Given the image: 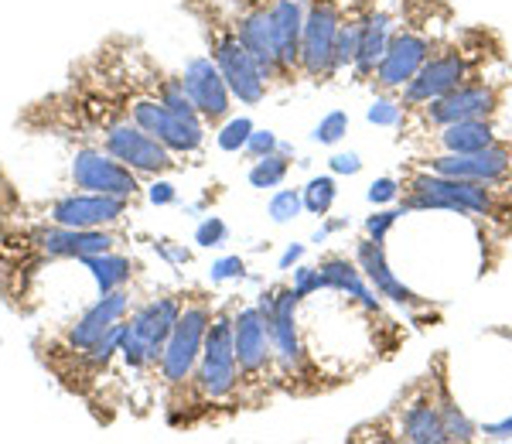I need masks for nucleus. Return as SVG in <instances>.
I'll return each instance as SVG.
<instances>
[{
  "label": "nucleus",
  "instance_id": "f257e3e1",
  "mask_svg": "<svg viewBox=\"0 0 512 444\" xmlns=\"http://www.w3.org/2000/svg\"><path fill=\"white\" fill-rule=\"evenodd\" d=\"M195 393L205 404H222V400L236 397L239 390V363H236V339H233V318L229 315H212L209 332H205L202 356L192 373Z\"/></svg>",
  "mask_w": 512,
  "mask_h": 444
},
{
  "label": "nucleus",
  "instance_id": "f03ea898",
  "mask_svg": "<svg viewBox=\"0 0 512 444\" xmlns=\"http://www.w3.org/2000/svg\"><path fill=\"white\" fill-rule=\"evenodd\" d=\"M403 205L417 212H458V216H492L495 212V195L489 185L482 182H468V178H448V175H434L424 171L417 175L407 188V199Z\"/></svg>",
  "mask_w": 512,
  "mask_h": 444
},
{
  "label": "nucleus",
  "instance_id": "7ed1b4c3",
  "mask_svg": "<svg viewBox=\"0 0 512 444\" xmlns=\"http://www.w3.org/2000/svg\"><path fill=\"white\" fill-rule=\"evenodd\" d=\"M181 308H185L181 298H154V301L140 304L134 315L123 322L127 328H123L120 356L127 359L130 369H147V366L161 363L164 342H168Z\"/></svg>",
  "mask_w": 512,
  "mask_h": 444
},
{
  "label": "nucleus",
  "instance_id": "20e7f679",
  "mask_svg": "<svg viewBox=\"0 0 512 444\" xmlns=\"http://www.w3.org/2000/svg\"><path fill=\"white\" fill-rule=\"evenodd\" d=\"M209 45H212V62L219 65L233 100L250 103V106L260 103L263 96H267V79H263L250 48L243 45V38L236 35V24L209 21Z\"/></svg>",
  "mask_w": 512,
  "mask_h": 444
},
{
  "label": "nucleus",
  "instance_id": "39448f33",
  "mask_svg": "<svg viewBox=\"0 0 512 444\" xmlns=\"http://www.w3.org/2000/svg\"><path fill=\"white\" fill-rule=\"evenodd\" d=\"M209 322H212V308L205 301H185L181 308L175 328H171L168 342H164V352H161V380L178 390L192 380L195 366H198V356H202V345H205V332H209Z\"/></svg>",
  "mask_w": 512,
  "mask_h": 444
},
{
  "label": "nucleus",
  "instance_id": "423d86ee",
  "mask_svg": "<svg viewBox=\"0 0 512 444\" xmlns=\"http://www.w3.org/2000/svg\"><path fill=\"white\" fill-rule=\"evenodd\" d=\"M72 185L76 192H93V195H117V199H137L140 192V175L134 168H127L113 154H106L103 147H79L72 154Z\"/></svg>",
  "mask_w": 512,
  "mask_h": 444
},
{
  "label": "nucleus",
  "instance_id": "0eeeda50",
  "mask_svg": "<svg viewBox=\"0 0 512 444\" xmlns=\"http://www.w3.org/2000/svg\"><path fill=\"white\" fill-rule=\"evenodd\" d=\"M130 212V199H117V195H93V192H72L55 199L52 205L41 209L45 222H59V226L72 229H110Z\"/></svg>",
  "mask_w": 512,
  "mask_h": 444
},
{
  "label": "nucleus",
  "instance_id": "6e6552de",
  "mask_svg": "<svg viewBox=\"0 0 512 444\" xmlns=\"http://www.w3.org/2000/svg\"><path fill=\"white\" fill-rule=\"evenodd\" d=\"M338 28H342V11H338L335 0H311L301 35V69L311 79H321L332 72Z\"/></svg>",
  "mask_w": 512,
  "mask_h": 444
},
{
  "label": "nucleus",
  "instance_id": "1a4fd4ad",
  "mask_svg": "<svg viewBox=\"0 0 512 444\" xmlns=\"http://www.w3.org/2000/svg\"><path fill=\"white\" fill-rule=\"evenodd\" d=\"M233 339H236V363L239 380L256 383L274 363V342H270V325L260 315V308H239L233 315Z\"/></svg>",
  "mask_w": 512,
  "mask_h": 444
},
{
  "label": "nucleus",
  "instance_id": "9d476101",
  "mask_svg": "<svg viewBox=\"0 0 512 444\" xmlns=\"http://www.w3.org/2000/svg\"><path fill=\"white\" fill-rule=\"evenodd\" d=\"M127 311H130V294L123 291V287L99 294V298L89 304L86 311H82L76 322H72L62 332L59 352H79V349H89V345H96L113 325L127 318Z\"/></svg>",
  "mask_w": 512,
  "mask_h": 444
},
{
  "label": "nucleus",
  "instance_id": "9b49d317",
  "mask_svg": "<svg viewBox=\"0 0 512 444\" xmlns=\"http://www.w3.org/2000/svg\"><path fill=\"white\" fill-rule=\"evenodd\" d=\"M465 55L461 52H444L437 59H427L420 65V72L403 86V103L407 106H427L441 96H448L451 89H458L465 82Z\"/></svg>",
  "mask_w": 512,
  "mask_h": 444
},
{
  "label": "nucleus",
  "instance_id": "f8f14e48",
  "mask_svg": "<svg viewBox=\"0 0 512 444\" xmlns=\"http://www.w3.org/2000/svg\"><path fill=\"white\" fill-rule=\"evenodd\" d=\"M236 35L243 38V45L250 48V55L260 65L263 79H284L280 72V55H277V41H274V24H270V11L267 4L253 0V4H243L239 14L233 18Z\"/></svg>",
  "mask_w": 512,
  "mask_h": 444
},
{
  "label": "nucleus",
  "instance_id": "ddd939ff",
  "mask_svg": "<svg viewBox=\"0 0 512 444\" xmlns=\"http://www.w3.org/2000/svg\"><path fill=\"white\" fill-rule=\"evenodd\" d=\"M427 168H431L434 175L468 178V182H482V185H499L509 178L512 154L506 151V147L492 144V147L475 151V154H441V158H431Z\"/></svg>",
  "mask_w": 512,
  "mask_h": 444
},
{
  "label": "nucleus",
  "instance_id": "4468645a",
  "mask_svg": "<svg viewBox=\"0 0 512 444\" xmlns=\"http://www.w3.org/2000/svg\"><path fill=\"white\" fill-rule=\"evenodd\" d=\"M181 82H185L188 96H192L195 110L202 113V120H205V123L226 120L229 100H233V93H229L226 79H222L219 65L212 62V55H209V59H192V62H188Z\"/></svg>",
  "mask_w": 512,
  "mask_h": 444
},
{
  "label": "nucleus",
  "instance_id": "2eb2a0df",
  "mask_svg": "<svg viewBox=\"0 0 512 444\" xmlns=\"http://www.w3.org/2000/svg\"><path fill=\"white\" fill-rule=\"evenodd\" d=\"M431 59V41L417 31H396L390 38L383 62L376 65V82L383 89H400L420 72V65Z\"/></svg>",
  "mask_w": 512,
  "mask_h": 444
},
{
  "label": "nucleus",
  "instance_id": "dca6fc26",
  "mask_svg": "<svg viewBox=\"0 0 512 444\" xmlns=\"http://www.w3.org/2000/svg\"><path fill=\"white\" fill-rule=\"evenodd\" d=\"M297 304H301V298L294 294V287H284L274 298V311L263 315L270 325L274 359L284 369H291V373L304 366V345H301V332H297Z\"/></svg>",
  "mask_w": 512,
  "mask_h": 444
},
{
  "label": "nucleus",
  "instance_id": "f3484780",
  "mask_svg": "<svg viewBox=\"0 0 512 444\" xmlns=\"http://www.w3.org/2000/svg\"><path fill=\"white\" fill-rule=\"evenodd\" d=\"M492 110H495L492 86H485V82H461L448 96L427 103L424 117L437 123V127H448V123H458V120H485Z\"/></svg>",
  "mask_w": 512,
  "mask_h": 444
},
{
  "label": "nucleus",
  "instance_id": "a211bd4d",
  "mask_svg": "<svg viewBox=\"0 0 512 444\" xmlns=\"http://www.w3.org/2000/svg\"><path fill=\"white\" fill-rule=\"evenodd\" d=\"M270 24H274V41L280 55V72L284 79L301 69V35L304 18H308V0H267Z\"/></svg>",
  "mask_w": 512,
  "mask_h": 444
},
{
  "label": "nucleus",
  "instance_id": "6ab92c4d",
  "mask_svg": "<svg viewBox=\"0 0 512 444\" xmlns=\"http://www.w3.org/2000/svg\"><path fill=\"white\" fill-rule=\"evenodd\" d=\"M355 260H359L362 274H366V281L376 287L379 298H390L393 304H420V298L410 287H403L396 281V274L390 270V263H386V250L383 243L376 240H362L359 250H355Z\"/></svg>",
  "mask_w": 512,
  "mask_h": 444
},
{
  "label": "nucleus",
  "instance_id": "aec40b11",
  "mask_svg": "<svg viewBox=\"0 0 512 444\" xmlns=\"http://www.w3.org/2000/svg\"><path fill=\"white\" fill-rule=\"evenodd\" d=\"M318 270H321V281H325V287L349 294V298L359 301L362 308L379 311L376 287L366 281V274H362L359 263H349L345 257H325V260L318 263Z\"/></svg>",
  "mask_w": 512,
  "mask_h": 444
},
{
  "label": "nucleus",
  "instance_id": "412c9836",
  "mask_svg": "<svg viewBox=\"0 0 512 444\" xmlns=\"http://www.w3.org/2000/svg\"><path fill=\"white\" fill-rule=\"evenodd\" d=\"M393 38V21L386 11H373L366 14V24H362V38H359V52H355V72L359 76H376V65L383 62L386 48H390Z\"/></svg>",
  "mask_w": 512,
  "mask_h": 444
},
{
  "label": "nucleus",
  "instance_id": "4be33fe9",
  "mask_svg": "<svg viewBox=\"0 0 512 444\" xmlns=\"http://www.w3.org/2000/svg\"><path fill=\"white\" fill-rule=\"evenodd\" d=\"M400 438L414 441V444H441L444 438V424H441V410H437L434 397H420L414 404L403 407L400 414Z\"/></svg>",
  "mask_w": 512,
  "mask_h": 444
},
{
  "label": "nucleus",
  "instance_id": "5701e85b",
  "mask_svg": "<svg viewBox=\"0 0 512 444\" xmlns=\"http://www.w3.org/2000/svg\"><path fill=\"white\" fill-rule=\"evenodd\" d=\"M441 144L448 154H475L495 144L489 120H458L441 130Z\"/></svg>",
  "mask_w": 512,
  "mask_h": 444
},
{
  "label": "nucleus",
  "instance_id": "b1692460",
  "mask_svg": "<svg viewBox=\"0 0 512 444\" xmlns=\"http://www.w3.org/2000/svg\"><path fill=\"white\" fill-rule=\"evenodd\" d=\"M76 263H82L86 270H93L99 294L117 291V287H123L130 277H134V263L127 257H117V253H93V257H82Z\"/></svg>",
  "mask_w": 512,
  "mask_h": 444
},
{
  "label": "nucleus",
  "instance_id": "393cba45",
  "mask_svg": "<svg viewBox=\"0 0 512 444\" xmlns=\"http://www.w3.org/2000/svg\"><path fill=\"white\" fill-rule=\"evenodd\" d=\"M437 410H441V424H444V438L448 441H472L475 438V424L461 414V407L451 400V393L441 386V400H437Z\"/></svg>",
  "mask_w": 512,
  "mask_h": 444
},
{
  "label": "nucleus",
  "instance_id": "a878e982",
  "mask_svg": "<svg viewBox=\"0 0 512 444\" xmlns=\"http://www.w3.org/2000/svg\"><path fill=\"white\" fill-rule=\"evenodd\" d=\"M362 24H366V18H342V28H338V38H335L332 72L345 69V65L355 62V52H359V38H362Z\"/></svg>",
  "mask_w": 512,
  "mask_h": 444
},
{
  "label": "nucleus",
  "instance_id": "bb28decb",
  "mask_svg": "<svg viewBox=\"0 0 512 444\" xmlns=\"http://www.w3.org/2000/svg\"><path fill=\"white\" fill-rule=\"evenodd\" d=\"M291 171V161L287 154H267V158H256V164L250 168V185L253 188H277Z\"/></svg>",
  "mask_w": 512,
  "mask_h": 444
},
{
  "label": "nucleus",
  "instance_id": "cd10ccee",
  "mask_svg": "<svg viewBox=\"0 0 512 444\" xmlns=\"http://www.w3.org/2000/svg\"><path fill=\"white\" fill-rule=\"evenodd\" d=\"M335 178L332 175H321V178H311L308 188H304V209L311 212V216H328V209L335 205Z\"/></svg>",
  "mask_w": 512,
  "mask_h": 444
},
{
  "label": "nucleus",
  "instance_id": "c85d7f7f",
  "mask_svg": "<svg viewBox=\"0 0 512 444\" xmlns=\"http://www.w3.org/2000/svg\"><path fill=\"white\" fill-rule=\"evenodd\" d=\"M250 134H253V123L246 120V117H236V120H229L226 127L219 130V137H216V141H219L222 151H229V154H233V151H243L246 141H250Z\"/></svg>",
  "mask_w": 512,
  "mask_h": 444
},
{
  "label": "nucleus",
  "instance_id": "c756f323",
  "mask_svg": "<svg viewBox=\"0 0 512 444\" xmlns=\"http://www.w3.org/2000/svg\"><path fill=\"white\" fill-rule=\"evenodd\" d=\"M301 209H304V195L291 192V188H284V192H277L270 199V219L274 222H291L301 216Z\"/></svg>",
  "mask_w": 512,
  "mask_h": 444
},
{
  "label": "nucleus",
  "instance_id": "7c9ffc66",
  "mask_svg": "<svg viewBox=\"0 0 512 444\" xmlns=\"http://www.w3.org/2000/svg\"><path fill=\"white\" fill-rule=\"evenodd\" d=\"M345 134H349V113H342V110L328 113V117L315 127V141L318 144H338Z\"/></svg>",
  "mask_w": 512,
  "mask_h": 444
},
{
  "label": "nucleus",
  "instance_id": "2f4dec72",
  "mask_svg": "<svg viewBox=\"0 0 512 444\" xmlns=\"http://www.w3.org/2000/svg\"><path fill=\"white\" fill-rule=\"evenodd\" d=\"M400 216H407V205L403 209H386V212H376V216H369L366 219V233H369V240H376V243H383L386 240V233L396 226V219Z\"/></svg>",
  "mask_w": 512,
  "mask_h": 444
},
{
  "label": "nucleus",
  "instance_id": "473e14b6",
  "mask_svg": "<svg viewBox=\"0 0 512 444\" xmlns=\"http://www.w3.org/2000/svg\"><path fill=\"white\" fill-rule=\"evenodd\" d=\"M325 281H321V270L318 267H297L294 270V294L297 298H311L315 291H321Z\"/></svg>",
  "mask_w": 512,
  "mask_h": 444
},
{
  "label": "nucleus",
  "instance_id": "72a5a7b5",
  "mask_svg": "<svg viewBox=\"0 0 512 444\" xmlns=\"http://www.w3.org/2000/svg\"><path fill=\"white\" fill-rule=\"evenodd\" d=\"M400 113H403L400 103L376 100L373 106H369V123H376V127H393V123H400Z\"/></svg>",
  "mask_w": 512,
  "mask_h": 444
},
{
  "label": "nucleus",
  "instance_id": "f704fd0d",
  "mask_svg": "<svg viewBox=\"0 0 512 444\" xmlns=\"http://www.w3.org/2000/svg\"><path fill=\"white\" fill-rule=\"evenodd\" d=\"M195 243L198 246H219V243H226V222H222L219 216H209L198 226V233H195Z\"/></svg>",
  "mask_w": 512,
  "mask_h": 444
},
{
  "label": "nucleus",
  "instance_id": "c9c22d12",
  "mask_svg": "<svg viewBox=\"0 0 512 444\" xmlns=\"http://www.w3.org/2000/svg\"><path fill=\"white\" fill-rule=\"evenodd\" d=\"M277 147L280 144L270 130H253L250 141H246V154H250V158H267V154H274Z\"/></svg>",
  "mask_w": 512,
  "mask_h": 444
},
{
  "label": "nucleus",
  "instance_id": "e433bc0d",
  "mask_svg": "<svg viewBox=\"0 0 512 444\" xmlns=\"http://www.w3.org/2000/svg\"><path fill=\"white\" fill-rule=\"evenodd\" d=\"M396 195H400V182H393V178H379L369 188V202L373 205H383V202H393Z\"/></svg>",
  "mask_w": 512,
  "mask_h": 444
},
{
  "label": "nucleus",
  "instance_id": "4c0bfd02",
  "mask_svg": "<svg viewBox=\"0 0 512 444\" xmlns=\"http://www.w3.org/2000/svg\"><path fill=\"white\" fill-rule=\"evenodd\" d=\"M243 260L239 257H226V260H219L216 267H212V284H219V281H233V277H243Z\"/></svg>",
  "mask_w": 512,
  "mask_h": 444
},
{
  "label": "nucleus",
  "instance_id": "58836bf2",
  "mask_svg": "<svg viewBox=\"0 0 512 444\" xmlns=\"http://www.w3.org/2000/svg\"><path fill=\"white\" fill-rule=\"evenodd\" d=\"M359 168H362V161H359V154H335L332 158V171L335 175H359Z\"/></svg>",
  "mask_w": 512,
  "mask_h": 444
},
{
  "label": "nucleus",
  "instance_id": "ea45409f",
  "mask_svg": "<svg viewBox=\"0 0 512 444\" xmlns=\"http://www.w3.org/2000/svg\"><path fill=\"white\" fill-rule=\"evenodd\" d=\"M482 434L492 441H512V417H506V421H499V424H485Z\"/></svg>",
  "mask_w": 512,
  "mask_h": 444
},
{
  "label": "nucleus",
  "instance_id": "a19ab883",
  "mask_svg": "<svg viewBox=\"0 0 512 444\" xmlns=\"http://www.w3.org/2000/svg\"><path fill=\"white\" fill-rule=\"evenodd\" d=\"M151 202L154 205H171V202H175V185H171V182H154L151 185Z\"/></svg>",
  "mask_w": 512,
  "mask_h": 444
},
{
  "label": "nucleus",
  "instance_id": "79ce46f5",
  "mask_svg": "<svg viewBox=\"0 0 512 444\" xmlns=\"http://www.w3.org/2000/svg\"><path fill=\"white\" fill-rule=\"evenodd\" d=\"M301 257H304V246H291V250H287L284 257H280V270H291Z\"/></svg>",
  "mask_w": 512,
  "mask_h": 444
},
{
  "label": "nucleus",
  "instance_id": "37998d69",
  "mask_svg": "<svg viewBox=\"0 0 512 444\" xmlns=\"http://www.w3.org/2000/svg\"><path fill=\"white\" fill-rule=\"evenodd\" d=\"M161 253L164 257H171V260H178V263H188L192 257H188V250H175L171 243H161Z\"/></svg>",
  "mask_w": 512,
  "mask_h": 444
}]
</instances>
